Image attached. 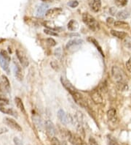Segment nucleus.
Here are the masks:
<instances>
[{"label": "nucleus", "mask_w": 131, "mask_h": 145, "mask_svg": "<svg viewBox=\"0 0 131 145\" xmlns=\"http://www.w3.org/2000/svg\"><path fill=\"white\" fill-rule=\"evenodd\" d=\"M116 87L118 90L120 91H125L127 90L128 86L127 84L125 81H120V82H116Z\"/></svg>", "instance_id": "393cba45"}, {"label": "nucleus", "mask_w": 131, "mask_h": 145, "mask_svg": "<svg viewBox=\"0 0 131 145\" xmlns=\"http://www.w3.org/2000/svg\"><path fill=\"white\" fill-rule=\"evenodd\" d=\"M107 117L109 120L111 122H115L116 118V110L114 109H111L107 111Z\"/></svg>", "instance_id": "a878e982"}, {"label": "nucleus", "mask_w": 131, "mask_h": 145, "mask_svg": "<svg viewBox=\"0 0 131 145\" xmlns=\"http://www.w3.org/2000/svg\"><path fill=\"white\" fill-rule=\"evenodd\" d=\"M47 8H48L47 4L43 3L41 5H39V8H37V10H36V16L38 17H42L44 14H46Z\"/></svg>", "instance_id": "4468645a"}, {"label": "nucleus", "mask_w": 131, "mask_h": 145, "mask_svg": "<svg viewBox=\"0 0 131 145\" xmlns=\"http://www.w3.org/2000/svg\"><path fill=\"white\" fill-rule=\"evenodd\" d=\"M55 55L58 59H60L61 57V56H62V50H61V48H58L55 51Z\"/></svg>", "instance_id": "72a5a7b5"}, {"label": "nucleus", "mask_w": 131, "mask_h": 145, "mask_svg": "<svg viewBox=\"0 0 131 145\" xmlns=\"http://www.w3.org/2000/svg\"><path fill=\"white\" fill-rule=\"evenodd\" d=\"M15 105L17 108L21 111L22 113L23 114H25V107H24V105H23V103L22 101V100L20 97H16L15 98Z\"/></svg>", "instance_id": "f3484780"}, {"label": "nucleus", "mask_w": 131, "mask_h": 145, "mask_svg": "<svg viewBox=\"0 0 131 145\" xmlns=\"http://www.w3.org/2000/svg\"><path fill=\"white\" fill-rule=\"evenodd\" d=\"M109 12H110V14L111 15H112V16H115L116 15V9L115 8H111L109 9Z\"/></svg>", "instance_id": "a19ab883"}, {"label": "nucleus", "mask_w": 131, "mask_h": 145, "mask_svg": "<svg viewBox=\"0 0 131 145\" xmlns=\"http://www.w3.org/2000/svg\"><path fill=\"white\" fill-rule=\"evenodd\" d=\"M0 101H7V100L6 97H5L4 96V95H3L1 84H0Z\"/></svg>", "instance_id": "c9c22d12"}, {"label": "nucleus", "mask_w": 131, "mask_h": 145, "mask_svg": "<svg viewBox=\"0 0 131 145\" xmlns=\"http://www.w3.org/2000/svg\"><path fill=\"white\" fill-rule=\"evenodd\" d=\"M4 122L6 125H7L8 126H10L13 130L18 131V132L22 131V128L21 127V125H20L15 120H13V119L6 117L4 119Z\"/></svg>", "instance_id": "0eeeda50"}, {"label": "nucleus", "mask_w": 131, "mask_h": 145, "mask_svg": "<svg viewBox=\"0 0 131 145\" xmlns=\"http://www.w3.org/2000/svg\"><path fill=\"white\" fill-rule=\"evenodd\" d=\"M101 8V0H93L92 2L91 8L94 12H98Z\"/></svg>", "instance_id": "aec40b11"}, {"label": "nucleus", "mask_w": 131, "mask_h": 145, "mask_svg": "<svg viewBox=\"0 0 131 145\" xmlns=\"http://www.w3.org/2000/svg\"><path fill=\"white\" fill-rule=\"evenodd\" d=\"M14 64V68H13V70H14V74L15 78H17V80L21 81L23 79V72L21 70V68L20 67V65L16 62H13Z\"/></svg>", "instance_id": "9d476101"}, {"label": "nucleus", "mask_w": 131, "mask_h": 145, "mask_svg": "<svg viewBox=\"0 0 131 145\" xmlns=\"http://www.w3.org/2000/svg\"><path fill=\"white\" fill-rule=\"evenodd\" d=\"M87 40H88L89 42H90L91 43H93V44L95 46V47L97 48V49L98 50V51H99V52L101 53V54L103 56H104V54H103V51H102V48H101V47L100 46L99 43H98V41L96 40L95 39H94L93 37H88Z\"/></svg>", "instance_id": "5701e85b"}, {"label": "nucleus", "mask_w": 131, "mask_h": 145, "mask_svg": "<svg viewBox=\"0 0 131 145\" xmlns=\"http://www.w3.org/2000/svg\"><path fill=\"white\" fill-rule=\"evenodd\" d=\"M71 95H72V97H73L74 100L75 101L76 103L78 104L79 105H80V106H81L82 108L87 107V101L84 100V98L82 97V95L80 93H79L77 91L75 92L74 93H73Z\"/></svg>", "instance_id": "20e7f679"}, {"label": "nucleus", "mask_w": 131, "mask_h": 145, "mask_svg": "<svg viewBox=\"0 0 131 145\" xmlns=\"http://www.w3.org/2000/svg\"><path fill=\"white\" fill-rule=\"evenodd\" d=\"M47 43L50 45V46H55L56 45V42L54 39L52 38H48L47 39Z\"/></svg>", "instance_id": "473e14b6"}, {"label": "nucleus", "mask_w": 131, "mask_h": 145, "mask_svg": "<svg viewBox=\"0 0 131 145\" xmlns=\"http://www.w3.org/2000/svg\"><path fill=\"white\" fill-rule=\"evenodd\" d=\"M114 26L115 27L124 29H129V24L122 21H117L114 23Z\"/></svg>", "instance_id": "412c9836"}, {"label": "nucleus", "mask_w": 131, "mask_h": 145, "mask_svg": "<svg viewBox=\"0 0 131 145\" xmlns=\"http://www.w3.org/2000/svg\"><path fill=\"white\" fill-rule=\"evenodd\" d=\"M114 2L117 7H124L127 4V0H115Z\"/></svg>", "instance_id": "c85d7f7f"}, {"label": "nucleus", "mask_w": 131, "mask_h": 145, "mask_svg": "<svg viewBox=\"0 0 131 145\" xmlns=\"http://www.w3.org/2000/svg\"><path fill=\"white\" fill-rule=\"evenodd\" d=\"M67 27L69 30L70 31H75L78 29L79 27V24L78 23L75 21V20H71V21L68 23L67 24Z\"/></svg>", "instance_id": "b1692460"}, {"label": "nucleus", "mask_w": 131, "mask_h": 145, "mask_svg": "<svg viewBox=\"0 0 131 145\" xmlns=\"http://www.w3.org/2000/svg\"><path fill=\"white\" fill-rule=\"evenodd\" d=\"M61 83H62V84H63V87L67 89L68 92H69V93H70L71 95H72L73 93H74L75 92H76V89H75V87H74V86L71 84V83L69 81H68L66 78H64V77L62 76V77L61 78Z\"/></svg>", "instance_id": "1a4fd4ad"}, {"label": "nucleus", "mask_w": 131, "mask_h": 145, "mask_svg": "<svg viewBox=\"0 0 131 145\" xmlns=\"http://www.w3.org/2000/svg\"><path fill=\"white\" fill-rule=\"evenodd\" d=\"M111 34L114 37H116L119 39H124L127 37V33L124 32H120L117 30H111Z\"/></svg>", "instance_id": "6ab92c4d"}, {"label": "nucleus", "mask_w": 131, "mask_h": 145, "mask_svg": "<svg viewBox=\"0 0 131 145\" xmlns=\"http://www.w3.org/2000/svg\"><path fill=\"white\" fill-rule=\"evenodd\" d=\"M68 5L72 8H75L79 5V2L77 1H71L68 3Z\"/></svg>", "instance_id": "f704fd0d"}, {"label": "nucleus", "mask_w": 131, "mask_h": 145, "mask_svg": "<svg viewBox=\"0 0 131 145\" xmlns=\"http://www.w3.org/2000/svg\"><path fill=\"white\" fill-rule=\"evenodd\" d=\"M16 56H17L18 60L20 61V62H21V64L23 67H24V68L28 67L29 64V59H28L27 56H26V55L22 51H21L20 49H17L16 50Z\"/></svg>", "instance_id": "423d86ee"}, {"label": "nucleus", "mask_w": 131, "mask_h": 145, "mask_svg": "<svg viewBox=\"0 0 131 145\" xmlns=\"http://www.w3.org/2000/svg\"><path fill=\"white\" fill-rule=\"evenodd\" d=\"M61 145H67V144L66 143L65 141H63L62 143H61Z\"/></svg>", "instance_id": "c03bdc74"}, {"label": "nucleus", "mask_w": 131, "mask_h": 145, "mask_svg": "<svg viewBox=\"0 0 131 145\" xmlns=\"http://www.w3.org/2000/svg\"><path fill=\"white\" fill-rule=\"evenodd\" d=\"M42 1H44V2H45V1H52V0H42Z\"/></svg>", "instance_id": "a18cd8bd"}, {"label": "nucleus", "mask_w": 131, "mask_h": 145, "mask_svg": "<svg viewBox=\"0 0 131 145\" xmlns=\"http://www.w3.org/2000/svg\"><path fill=\"white\" fill-rule=\"evenodd\" d=\"M50 65H51V67L53 68V69H55V70H58V63L56 62H55V61H52V62H50Z\"/></svg>", "instance_id": "58836bf2"}, {"label": "nucleus", "mask_w": 131, "mask_h": 145, "mask_svg": "<svg viewBox=\"0 0 131 145\" xmlns=\"http://www.w3.org/2000/svg\"><path fill=\"white\" fill-rule=\"evenodd\" d=\"M106 22H107L108 24H112V23L114 22V19H113L112 18H108L106 19Z\"/></svg>", "instance_id": "37998d69"}, {"label": "nucleus", "mask_w": 131, "mask_h": 145, "mask_svg": "<svg viewBox=\"0 0 131 145\" xmlns=\"http://www.w3.org/2000/svg\"><path fill=\"white\" fill-rule=\"evenodd\" d=\"M43 26H45V27L48 28V29H50V30H53V31H56L57 29H58V27L55 26V24L51 21H44L42 23Z\"/></svg>", "instance_id": "4be33fe9"}, {"label": "nucleus", "mask_w": 131, "mask_h": 145, "mask_svg": "<svg viewBox=\"0 0 131 145\" xmlns=\"http://www.w3.org/2000/svg\"><path fill=\"white\" fill-rule=\"evenodd\" d=\"M58 117L60 122L63 125H67L69 122V115L65 113L63 109H59L58 111Z\"/></svg>", "instance_id": "f8f14e48"}, {"label": "nucleus", "mask_w": 131, "mask_h": 145, "mask_svg": "<svg viewBox=\"0 0 131 145\" xmlns=\"http://www.w3.org/2000/svg\"><path fill=\"white\" fill-rule=\"evenodd\" d=\"M88 145H98V143L95 140V138L93 137H90L89 141H88Z\"/></svg>", "instance_id": "e433bc0d"}, {"label": "nucleus", "mask_w": 131, "mask_h": 145, "mask_svg": "<svg viewBox=\"0 0 131 145\" xmlns=\"http://www.w3.org/2000/svg\"><path fill=\"white\" fill-rule=\"evenodd\" d=\"M10 62V56H9L8 53L4 50H2L0 51V64L2 68L4 71L9 73V64Z\"/></svg>", "instance_id": "f03ea898"}, {"label": "nucleus", "mask_w": 131, "mask_h": 145, "mask_svg": "<svg viewBox=\"0 0 131 145\" xmlns=\"http://www.w3.org/2000/svg\"><path fill=\"white\" fill-rule=\"evenodd\" d=\"M33 121L34 122V124L36 125V127L39 129V130H42V127H43V125H42V120L41 119L39 118V117H34Z\"/></svg>", "instance_id": "bb28decb"}, {"label": "nucleus", "mask_w": 131, "mask_h": 145, "mask_svg": "<svg viewBox=\"0 0 131 145\" xmlns=\"http://www.w3.org/2000/svg\"><path fill=\"white\" fill-rule=\"evenodd\" d=\"M82 21L90 29L93 30V32H96L99 29V24H98L96 20L92 16H90L89 13L87 12L83 13Z\"/></svg>", "instance_id": "f257e3e1"}, {"label": "nucleus", "mask_w": 131, "mask_h": 145, "mask_svg": "<svg viewBox=\"0 0 131 145\" xmlns=\"http://www.w3.org/2000/svg\"><path fill=\"white\" fill-rule=\"evenodd\" d=\"M111 74H112V77L116 82H120V81H124V76L122 70L119 68L114 66L111 69Z\"/></svg>", "instance_id": "39448f33"}, {"label": "nucleus", "mask_w": 131, "mask_h": 145, "mask_svg": "<svg viewBox=\"0 0 131 145\" xmlns=\"http://www.w3.org/2000/svg\"><path fill=\"white\" fill-rule=\"evenodd\" d=\"M91 98L93 101L96 104H101L103 103V97L100 92L97 90H94L91 93Z\"/></svg>", "instance_id": "ddd939ff"}, {"label": "nucleus", "mask_w": 131, "mask_h": 145, "mask_svg": "<svg viewBox=\"0 0 131 145\" xmlns=\"http://www.w3.org/2000/svg\"><path fill=\"white\" fill-rule=\"evenodd\" d=\"M107 138H108V143H109V145H120L119 143H118V141L115 139L114 138H113L112 136H108Z\"/></svg>", "instance_id": "cd10ccee"}, {"label": "nucleus", "mask_w": 131, "mask_h": 145, "mask_svg": "<svg viewBox=\"0 0 131 145\" xmlns=\"http://www.w3.org/2000/svg\"><path fill=\"white\" fill-rule=\"evenodd\" d=\"M45 129H46V132H47V133L49 136L52 138L55 136L56 133L55 127L54 124L50 120H47L45 122Z\"/></svg>", "instance_id": "6e6552de"}, {"label": "nucleus", "mask_w": 131, "mask_h": 145, "mask_svg": "<svg viewBox=\"0 0 131 145\" xmlns=\"http://www.w3.org/2000/svg\"><path fill=\"white\" fill-rule=\"evenodd\" d=\"M8 131V129L5 127H0V135L3 134L4 133H7Z\"/></svg>", "instance_id": "79ce46f5"}, {"label": "nucleus", "mask_w": 131, "mask_h": 145, "mask_svg": "<svg viewBox=\"0 0 131 145\" xmlns=\"http://www.w3.org/2000/svg\"><path fill=\"white\" fill-rule=\"evenodd\" d=\"M61 12H62V9L61 8H52L47 11V12H46V16L48 18H54L58 16Z\"/></svg>", "instance_id": "9b49d317"}, {"label": "nucleus", "mask_w": 131, "mask_h": 145, "mask_svg": "<svg viewBox=\"0 0 131 145\" xmlns=\"http://www.w3.org/2000/svg\"><path fill=\"white\" fill-rule=\"evenodd\" d=\"M75 145H87V143H85L81 137H76L75 140Z\"/></svg>", "instance_id": "c756f323"}, {"label": "nucleus", "mask_w": 131, "mask_h": 145, "mask_svg": "<svg viewBox=\"0 0 131 145\" xmlns=\"http://www.w3.org/2000/svg\"><path fill=\"white\" fill-rule=\"evenodd\" d=\"M0 111L6 114H10L12 116H17V114H15L16 113L14 111V110L12 109L11 108H7L3 103H0Z\"/></svg>", "instance_id": "2eb2a0df"}, {"label": "nucleus", "mask_w": 131, "mask_h": 145, "mask_svg": "<svg viewBox=\"0 0 131 145\" xmlns=\"http://www.w3.org/2000/svg\"><path fill=\"white\" fill-rule=\"evenodd\" d=\"M0 80H1V83L3 85V87L5 89V90H7L9 92L10 91V83L8 80L7 77L6 76H4V75H3V76H1Z\"/></svg>", "instance_id": "dca6fc26"}, {"label": "nucleus", "mask_w": 131, "mask_h": 145, "mask_svg": "<svg viewBox=\"0 0 131 145\" xmlns=\"http://www.w3.org/2000/svg\"><path fill=\"white\" fill-rule=\"evenodd\" d=\"M44 32L45 34L49 35H51V36H58V33L55 32L53 30H50V29H44Z\"/></svg>", "instance_id": "7c9ffc66"}, {"label": "nucleus", "mask_w": 131, "mask_h": 145, "mask_svg": "<svg viewBox=\"0 0 131 145\" xmlns=\"http://www.w3.org/2000/svg\"><path fill=\"white\" fill-rule=\"evenodd\" d=\"M51 144L52 145H61V142L55 136L51 138Z\"/></svg>", "instance_id": "2f4dec72"}, {"label": "nucleus", "mask_w": 131, "mask_h": 145, "mask_svg": "<svg viewBox=\"0 0 131 145\" xmlns=\"http://www.w3.org/2000/svg\"><path fill=\"white\" fill-rule=\"evenodd\" d=\"M84 41L82 39H73L69 40L66 45V48L67 50L69 51H74V50H77V48H79L80 46L83 44Z\"/></svg>", "instance_id": "7ed1b4c3"}, {"label": "nucleus", "mask_w": 131, "mask_h": 145, "mask_svg": "<svg viewBox=\"0 0 131 145\" xmlns=\"http://www.w3.org/2000/svg\"><path fill=\"white\" fill-rule=\"evenodd\" d=\"M13 141H14L15 145H23L22 141L20 140L18 138H17V137H15L14 139H13Z\"/></svg>", "instance_id": "ea45409f"}, {"label": "nucleus", "mask_w": 131, "mask_h": 145, "mask_svg": "<svg viewBox=\"0 0 131 145\" xmlns=\"http://www.w3.org/2000/svg\"><path fill=\"white\" fill-rule=\"evenodd\" d=\"M126 67H127V69L128 70V71L131 73V57L127 61V62H126Z\"/></svg>", "instance_id": "4c0bfd02"}, {"label": "nucleus", "mask_w": 131, "mask_h": 145, "mask_svg": "<svg viewBox=\"0 0 131 145\" xmlns=\"http://www.w3.org/2000/svg\"><path fill=\"white\" fill-rule=\"evenodd\" d=\"M116 18L119 20H124L126 19L130 16V12L126 10H123L121 11H119L116 15Z\"/></svg>", "instance_id": "a211bd4d"}]
</instances>
